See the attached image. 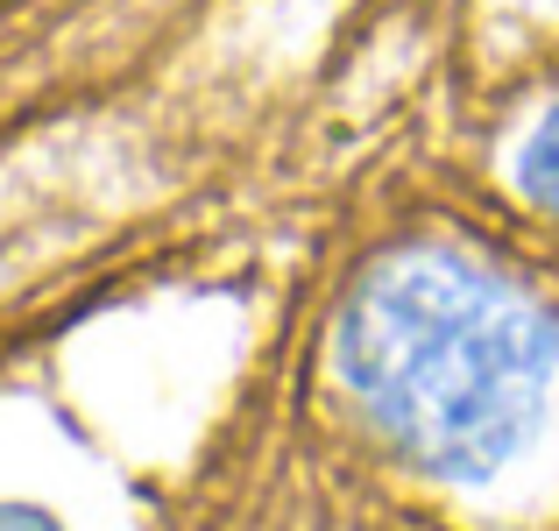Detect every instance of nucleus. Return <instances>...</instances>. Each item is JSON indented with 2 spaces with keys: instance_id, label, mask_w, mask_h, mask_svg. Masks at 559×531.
I'll list each match as a JSON object with an SVG mask.
<instances>
[{
  "instance_id": "nucleus-1",
  "label": "nucleus",
  "mask_w": 559,
  "mask_h": 531,
  "mask_svg": "<svg viewBox=\"0 0 559 531\" xmlns=\"http://www.w3.org/2000/svg\"><path fill=\"white\" fill-rule=\"evenodd\" d=\"M333 376L411 468L496 482L546 425L559 312L475 248L411 241L361 270L333 333Z\"/></svg>"
},
{
  "instance_id": "nucleus-2",
  "label": "nucleus",
  "mask_w": 559,
  "mask_h": 531,
  "mask_svg": "<svg viewBox=\"0 0 559 531\" xmlns=\"http://www.w3.org/2000/svg\"><path fill=\"white\" fill-rule=\"evenodd\" d=\"M518 185L532 205H546V213H559V107L538 114L532 135L518 142Z\"/></svg>"
},
{
  "instance_id": "nucleus-3",
  "label": "nucleus",
  "mask_w": 559,
  "mask_h": 531,
  "mask_svg": "<svg viewBox=\"0 0 559 531\" xmlns=\"http://www.w3.org/2000/svg\"><path fill=\"white\" fill-rule=\"evenodd\" d=\"M0 531H64V524L36 504H0Z\"/></svg>"
}]
</instances>
